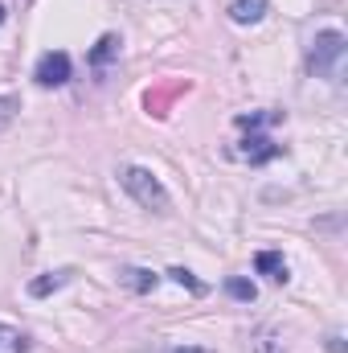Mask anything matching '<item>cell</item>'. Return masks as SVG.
I'll list each match as a JSON object with an SVG mask.
<instances>
[{
    "instance_id": "obj_1",
    "label": "cell",
    "mask_w": 348,
    "mask_h": 353,
    "mask_svg": "<svg viewBox=\"0 0 348 353\" xmlns=\"http://www.w3.org/2000/svg\"><path fill=\"white\" fill-rule=\"evenodd\" d=\"M119 185L127 189V197H131L135 205H144V210H152V214H168V205H173L168 189L160 185V176L152 173V169L123 165V169H119Z\"/></svg>"
},
{
    "instance_id": "obj_2",
    "label": "cell",
    "mask_w": 348,
    "mask_h": 353,
    "mask_svg": "<svg viewBox=\"0 0 348 353\" xmlns=\"http://www.w3.org/2000/svg\"><path fill=\"white\" fill-rule=\"evenodd\" d=\"M340 58H345V33L340 29H324V33H316L312 50H307V70L332 79L336 66H340Z\"/></svg>"
},
{
    "instance_id": "obj_3",
    "label": "cell",
    "mask_w": 348,
    "mask_h": 353,
    "mask_svg": "<svg viewBox=\"0 0 348 353\" xmlns=\"http://www.w3.org/2000/svg\"><path fill=\"white\" fill-rule=\"evenodd\" d=\"M33 79H37V87H66V83L74 79V62H70V54H62V50L41 54Z\"/></svg>"
},
{
    "instance_id": "obj_4",
    "label": "cell",
    "mask_w": 348,
    "mask_h": 353,
    "mask_svg": "<svg viewBox=\"0 0 348 353\" xmlns=\"http://www.w3.org/2000/svg\"><path fill=\"white\" fill-rule=\"evenodd\" d=\"M234 157H242V161H250V165H266V161L279 157V144H270V136H262V132H250L246 140H238Z\"/></svg>"
},
{
    "instance_id": "obj_5",
    "label": "cell",
    "mask_w": 348,
    "mask_h": 353,
    "mask_svg": "<svg viewBox=\"0 0 348 353\" xmlns=\"http://www.w3.org/2000/svg\"><path fill=\"white\" fill-rule=\"evenodd\" d=\"M0 353H33V337L17 325H4L0 321Z\"/></svg>"
},
{
    "instance_id": "obj_6",
    "label": "cell",
    "mask_w": 348,
    "mask_h": 353,
    "mask_svg": "<svg viewBox=\"0 0 348 353\" xmlns=\"http://www.w3.org/2000/svg\"><path fill=\"white\" fill-rule=\"evenodd\" d=\"M266 17V0H234L230 4V21L234 25H259Z\"/></svg>"
},
{
    "instance_id": "obj_7",
    "label": "cell",
    "mask_w": 348,
    "mask_h": 353,
    "mask_svg": "<svg viewBox=\"0 0 348 353\" xmlns=\"http://www.w3.org/2000/svg\"><path fill=\"white\" fill-rule=\"evenodd\" d=\"M254 267H259V271L266 275V279H270V283H287V279H291V275H287V259H283L279 251H259Z\"/></svg>"
},
{
    "instance_id": "obj_8",
    "label": "cell",
    "mask_w": 348,
    "mask_h": 353,
    "mask_svg": "<svg viewBox=\"0 0 348 353\" xmlns=\"http://www.w3.org/2000/svg\"><path fill=\"white\" fill-rule=\"evenodd\" d=\"M70 279H74V271H70V267H62V271H50V275H41V279H33V283H29V296H37V300H41V296H50V292L66 288Z\"/></svg>"
},
{
    "instance_id": "obj_9",
    "label": "cell",
    "mask_w": 348,
    "mask_h": 353,
    "mask_svg": "<svg viewBox=\"0 0 348 353\" xmlns=\"http://www.w3.org/2000/svg\"><path fill=\"white\" fill-rule=\"evenodd\" d=\"M119 279H123L131 292H152V288L160 283V275H152V271H144V267H123Z\"/></svg>"
},
{
    "instance_id": "obj_10",
    "label": "cell",
    "mask_w": 348,
    "mask_h": 353,
    "mask_svg": "<svg viewBox=\"0 0 348 353\" xmlns=\"http://www.w3.org/2000/svg\"><path fill=\"white\" fill-rule=\"evenodd\" d=\"M115 54H119V37H115V33H102V37H98V46L90 50V66H107Z\"/></svg>"
},
{
    "instance_id": "obj_11",
    "label": "cell",
    "mask_w": 348,
    "mask_h": 353,
    "mask_svg": "<svg viewBox=\"0 0 348 353\" xmlns=\"http://www.w3.org/2000/svg\"><path fill=\"white\" fill-rule=\"evenodd\" d=\"M226 292H230L234 300H242V304H250V300L259 296V288H254L250 279H242V275H234V279H226Z\"/></svg>"
},
{
    "instance_id": "obj_12",
    "label": "cell",
    "mask_w": 348,
    "mask_h": 353,
    "mask_svg": "<svg viewBox=\"0 0 348 353\" xmlns=\"http://www.w3.org/2000/svg\"><path fill=\"white\" fill-rule=\"evenodd\" d=\"M17 111H21V99L17 94H0V132H8V123L17 119Z\"/></svg>"
},
{
    "instance_id": "obj_13",
    "label": "cell",
    "mask_w": 348,
    "mask_h": 353,
    "mask_svg": "<svg viewBox=\"0 0 348 353\" xmlns=\"http://www.w3.org/2000/svg\"><path fill=\"white\" fill-rule=\"evenodd\" d=\"M254 353H283V341L274 337V329H262L254 337Z\"/></svg>"
},
{
    "instance_id": "obj_14",
    "label": "cell",
    "mask_w": 348,
    "mask_h": 353,
    "mask_svg": "<svg viewBox=\"0 0 348 353\" xmlns=\"http://www.w3.org/2000/svg\"><path fill=\"white\" fill-rule=\"evenodd\" d=\"M168 275H173L176 283H180V288H188V292H197V296L205 292V283H201V279H193V271H184V267H173Z\"/></svg>"
},
{
    "instance_id": "obj_15",
    "label": "cell",
    "mask_w": 348,
    "mask_h": 353,
    "mask_svg": "<svg viewBox=\"0 0 348 353\" xmlns=\"http://www.w3.org/2000/svg\"><path fill=\"white\" fill-rule=\"evenodd\" d=\"M328 353H345V337L340 333H328Z\"/></svg>"
},
{
    "instance_id": "obj_16",
    "label": "cell",
    "mask_w": 348,
    "mask_h": 353,
    "mask_svg": "<svg viewBox=\"0 0 348 353\" xmlns=\"http://www.w3.org/2000/svg\"><path fill=\"white\" fill-rule=\"evenodd\" d=\"M168 353H209V350H188V345H184V350H168Z\"/></svg>"
},
{
    "instance_id": "obj_17",
    "label": "cell",
    "mask_w": 348,
    "mask_h": 353,
    "mask_svg": "<svg viewBox=\"0 0 348 353\" xmlns=\"http://www.w3.org/2000/svg\"><path fill=\"white\" fill-rule=\"evenodd\" d=\"M0 25H4V4H0Z\"/></svg>"
}]
</instances>
